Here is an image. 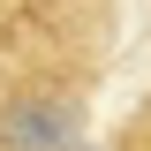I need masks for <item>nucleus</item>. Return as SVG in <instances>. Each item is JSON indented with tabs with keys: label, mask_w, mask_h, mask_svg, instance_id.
<instances>
[{
	"label": "nucleus",
	"mask_w": 151,
	"mask_h": 151,
	"mask_svg": "<svg viewBox=\"0 0 151 151\" xmlns=\"http://www.w3.org/2000/svg\"><path fill=\"white\" fill-rule=\"evenodd\" d=\"M113 151H151V98L121 121V129H113Z\"/></svg>",
	"instance_id": "2"
},
{
	"label": "nucleus",
	"mask_w": 151,
	"mask_h": 151,
	"mask_svg": "<svg viewBox=\"0 0 151 151\" xmlns=\"http://www.w3.org/2000/svg\"><path fill=\"white\" fill-rule=\"evenodd\" d=\"M98 151H113V144H98Z\"/></svg>",
	"instance_id": "3"
},
{
	"label": "nucleus",
	"mask_w": 151,
	"mask_h": 151,
	"mask_svg": "<svg viewBox=\"0 0 151 151\" xmlns=\"http://www.w3.org/2000/svg\"><path fill=\"white\" fill-rule=\"evenodd\" d=\"M91 98H98V45L60 53L38 45L0 76V151H91Z\"/></svg>",
	"instance_id": "1"
}]
</instances>
